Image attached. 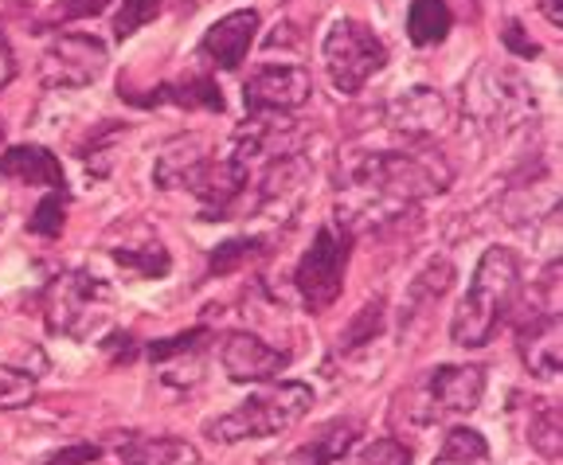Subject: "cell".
I'll use <instances>...</instances> for the list:
<instances>
[{"mask_svg":"<svg viewBox=\"0 0 563 465\" xmlns=\"http://www.w3.org/2000/svg\"><path fill=\"white\" fill-rule=\"evenodd\" d=\"M501 44H505V52L517 55V59H537V55H540V44H537V40H528V32H525V24H520V20H505V24H501Z\"/></svg>","mask_w":563,"mask_h":465,"instance_id":"obj_33","label":"cell"},{"mask_svg":"<svg viewBox=\"0 0 563 465\" xmlns=\"http://www.w3.org/2000/svg\"><path fill=\"white\" fill-rule=\"evenodd\" d=\"M407 396H411V403L399 399V411L407 407L415 427L439 422L446 414H470L485 396V368H477V364H442V368H431V376L419 387H411Z\"/></svg>","mask_w":563,"mask_h":465,"instance_id":"obj_8","label":"cell"},{"mask_svg":"<svg viewBox=\"0 0 563 465\" xmlns=\"http://www.w3.org/2000/svg\"><path fill=\"white\" fill-rule=\"evenodd\" d=\"M520 294V266L517 255L505 246H489L482 255L470 281L466 298L457 301L454 321H450V341L457 348H485L497 333V325L505 321Z\"/></svg>","mask_w":563,"mask_h":465,"instance_id":"obj_2","label":"cell"},{"mask_svg":"<svg viewBox=\"0 0 563 465\" xmlns=\"http://www.w3.org/2000/svg\"><path fill=\"white\" fill-rule=\"evenodd\" d=\"M450 165L431 150H356L341 165V192H349V215L341 228L391 220L399 211L450 188Z\"/></svg>","mask_w":563,"mask_h":465,"instance_id":"obj_1","label":"cell"},{"mask_svg":"<svg viewBox=\"0 0 563 465\" xmlns=\"http://www.w3.org/2000/svg\"><path fill=\"white\" fill-rule=\"evenodd\" d=\"M454 27V12L446 0H415L407 9V40L415 47H434L442 44Z\"/></svg>","mask_w":563,"mask_h":465,"instance_id":"obj_20","label":"cell"},{"mask_svg":"<svg viewBox=\"0 0 563 465\" xmlns=\"http://www.w3.org/2000/svg\"><path fill=\"white\" fill-rule=\"evenodd\" d=\"M384 118H387V130L404 133V137H411V141H427V137H434V133L446 130L450 106L439 90L411 87L384 106Z\"/></svg>","mask_w":563,"mask_h":465,"instance_id":"obj_12","label":"cell"},{"mask_svg":"<svg viewBox=\"0 0 563 465\" xmlns=\"http://www.w3.org/2000/svg\"><path fill=\"white\" fill-rule=\"evenodd\" d=\"M211 344V333L208 329H185V333L168 336V341H153L150 348H145V356H150L157 368H168V364H180V361H200L203 352H208Z\"/></svg>","mask_w":563,"mask_h":465,"instance_id":"obj_26","label":"cell"},{"mask_svg":"<svg viewBox=\"0 0 563 465\" xmlns=\"http://www.w3.org/2000/svg\"><path fill=\"white\" fill-rule=\"evenodd\" d=\"M122 465H200V450L185 439H168V434H130L118 446Z\"/></svg>","mask_w":563,"mask_h":465,"instance_id":"obj_18","label":"cell"},{"mask_svg":"<svg viewBox=\"0 0 563 465\" xmlns=\"http://www.w3.org/2000/svg\"><path fill=\"white\" fill-rule=\"evenodd\" d=\"M106 63H110V52H106V44L98 35L67 32V35H55L52 47L44 52L40 79L52 90H82L102 79Z\"/></svg>","mask_w":563,"mask_h":465,"instance_id":"obj_9","label":"cell"},{"mask_svg":"<svg viewBox=\"0 0 563 465\" xmlns=\"http://www.w3.org/2000/svg\"><path fill=\"white\" fill-rule=\"evenodd\" d=\"M0 176L16 185H44V188H67L63 185V165L44 145H12L0 153Z\"/></svg>","mask_w":563,"mask_h":465,"instance_id":"obj_17","label":"cell"},{"mask_svg":"<svg viewBox=\"0 0 563 465\" xmlns=\"http://www.w3.org/2000/svg\"><path fill=\"white\" fill-rule=\"evenodd\" d=\"M450 286H454V263H450V258H431V263L419 270V278H411V286H407V313L404 317L411 321L415 313H427V306L446 298Z\"/></svg>","mask_w":563,"mask_h":465,"instance_id":"obj_21","label":"cell"},{"mask_svg":"<svg viewBox=\"0 0 563 465\" xmlns=\"http://www.w3.org/2000/svg\"><path fill=\"white\" fill-rule=\"evenodd\" d=\"M321 59L341 95H361L372 75L387 67V47L364 20H336L325 32Z\"/></svg>","mask_w":563,"mask_h":465,"instance_id":"obj_6","label":"cell"},{"mask_svg":"<svg viewBox=\"0 0 563 465\" xmlns=\"http://www.w3.org/2000/svg\"><path fill=\"white\" fill-rule=\"evenodd\" d=\"M125 102L141 106V110H153V106L168 102L180 106V110H211V114H223V90L211 75H185L176 82H161L153 87V95H125Z\"/></svg>","mask_w":563,"mask_h":465,"instance_id":"obj_15","label":"cell"},{"mask_svg":"<svg viewBox=\"0 0 563 465\" xmlns=\"http://www.w3.org/2000/svg\"><path fill=\"white\" fill-rule=\"evenodd\" d=\"M12 79H16V52H12L9 35L0 32V90L9 87Z\"/></svg>","mask_w":563,"mask_h":465,"instance_id":"obj_35","label":"cell"},{"mask_svg":"<svg viewBox=\"0 0 563 465\" xmlns=\"http://www.w3.org/2000/svg\"><path fill=\"white\" fill-rule=\"evenodd\" d=\"M114 290L90 270H67L47 290V329L67 341H90L110 321Z\"/></svg>","mask_w":563,"mask_h":465,"instance_id":"obj_5","label":"cell"},{"mask_svg":"<svg viewBox=\"0 0 563 465\" xmlns=\"http://www.w3.org/2000/svg\"><path fill=\"white\" fill-rule=\"evenodd\" d=\"M63 223H67V192L55 188V192H47L44 200L35 203L32 220H27V231H32V235H44V239H59Z\"/></svg>","mask_w":563,"mask_h":465,"instance_id":"obj_30","label":"cell"},{"mask_svg":"<svg viewBox=\"0 0 563 465\" xmlns=\"http://www.w3.org/2000/svg\"><path fill=\"white\" fill-rule=\"evenodd\" d=\"M0 141H4V122H0Z\"/></svg>","mask_w":563,"mask_h":465,"instance_id":"obj_38","label":"cell"},{"mask_svg":"<svg viewBox=\"0 0 563 465\" xmlns=\"http://www.w3.org/2000/svg\"><path fill=\"white\" fill-rule=\"evenodd\" d=\"M106 9H110V0H55L44 16H35L32 32H52V27L75 24V20H90Z\"/></svg>","mask_w":563,"mask_h":465,"instance_id":"obj_28","label":"cell"},{"mask_svg":"<svg viewBox=\"0 0 563 465\" xmlns=\"http://www.w3.org/2000/svg\"><path fill=\"white\" fill-rule=\"evenodd\" d=\"M532 110H537L532 87H528L512 67L482 63V67L470 70L466 82H462V114L482 133L512 130V125H520L525 118H532Z\"/></svg>","mask_w":563,"mask_h":465,"instance_id":"obj_4","label":"cell"},{"mask_svg":"<svg viewBox=\"0 0 563 465\" xmlns=\"http://www.w3.org/2000/svg\"><path fill=\"white\" fill-rule=\"evenodd\" d=\"M255 32H258V12L239 9V12H231V16L216 20V24L203 32L200 55H208L220 70H239L246 52H251V44H255Z\"/></svg>","mask_w":563,"mask_h":465,"instance_id":"obj_14","label":"cell"},{"mask_svg":"<svg viewBox=\"0 0 563 465\" xmlns=\"http://www.w3.org/2000/svg\"><path fill=\"white\" fill-rule=\"evenodd\" d=\"M489 442L474 431V427H450L446 439H442L434 465H489Z\"/></svg>","mask_w":563,"mask_h":465,"instance_id":"obj_25","label":"cell"},{"mask_svg":"<svg viewBox=\"0 0 563 465\" xmlns=\"http://www.w3.org/2000/svg\"><path fill=\"white\" fill-rule=\"evenodd\" d=\"M560 4H563V0H540V12H544V16L552 20L555 27L563 24V9H560Z\"/></svg>","mask_w":563,"mask_h":465,"instance_id":"obj_37","label":"cell"},{"mask_svg":"<svg viewBox=\"0 0 563 465\" xmlns=\"http://www.w3.org/2000/svg\"><path fill=\"white\" fill-rule=\"evenodd\" d=\"M211 160L208 137H176L173 145H165V153L153 165V180L157 188H192V180L200 176V168Z\"/></svg>","mask_w":563,"mask_h":465,"instance_id":"obj_16","label":"cell"},{"mask_svg":"<svg viewBox=\"0 0 563 465\" xmlns=\"http://www.w3.org/2000/svg\"><path fill=\"white\" fill-rule=\"evenodd\" d=\"M384 325H387V301L384 298L364 301V306L356 309V317L344 325L341 344H336V348H341L344 356H352V352H364L368 344H376L379 336H384Z\"/></svg>","mask_w":563,"mask_h":465,"instance_id":"obj_23","label":"cell"},{"mask_svg":"<svg viewBox=\"0 0 563 465\" xmlns=\"http://www.w3.org/2000/svg\"><path fill=\"white\" fill-rule=\"evenodd\" d=\"M528 446L537 450L544 462H560V450H563L560 403H552V399H537L532 419H528Z\"/></svg>","mask_w":563,"mask_h":465,"instance_id":"obj_22","label":"cell"},{"mask_svg":"<svg viewBox=\"0 0 563 465\" xmlns=\"http://www.w3.org/2000/svg\"><path fill=\"white\" fill-rule=\"evenodd\" d=\"M309 95H313V79L306 67H294V63H263L243 82L246 114H290L309 102Z\"/></svg>","mask_w":563,"mask_h":465,"instance_id":"obj_10","label":"cell"},{"mask_svg":"<svg viewBox=\"0 0 563 465\" xmlns=\"http://www.w3.org/2000/svg\"><path fill=\"white\" fill-rule=\"evenodd\" d=\"M98 457H102V450H98L95 442H75V446L55 450V454H47L40 465H95Z\"/></svg>","mask_w":563,"mask_h":465,"instance_id":"obj_34","label":"cell"},{"mask_svg":"<svg viewBox=\"0 0 563 465\" xmlns=\"http://www.w3.org/2000/svg\"><path fill=\"white\" fill-rule=\"evenodd\" d=\"M110 255H114L118 266L133 270L137 278L145 281H157L173 270V255H168L165 243H125V246H110Z\"/></svg>","mask_w":563,"mask_h":465,"instance_id":"obj_24","label":"cell"},{"mask_svg":"<svg viewBox=\"0 0 563 465\" xmlns=\"http://www.w3.org/2000/svg\"><path fill=\"white\" fill-rule=\"evenodd\" d=\"M560 309H544V313H532L525 325L517 329V352L525 368L537 379H555L560 376Z\"/></svg>","mask_w":563,"mask_h":465,"instance_id":"obj_13","label":"cell"},{"mask_svg":"<svg viewBox=\"0 0 563 465\" xmlns=\"http://www.w3.org/2000/svg\"><path fill=\"white\" fill-rule=\"evenodd\" d=\"M161 9H165V0H122V9H118V16H114V35L118 40H130V35L141 32L150 20H157Z\"/></svg>","mask_w":563,"mask_h":465,"instance_id":"obj_31","label":"cell"},{"mask_svg":"<svg viewBox=\"0 0 563 465\" xmlns=\"http://www.w3.org/2000/svg\"><path fill=\"white\" fill-rule=\"evenodd\" d=\"M106 348H114V364H125V361H133V352H137V344H133V336H125V333H114L110 341H102Z\"/></svg>","mask_w":563,"mask_h":465,"instance_id":"obj_36","label":"cell"},{"mask_svg":"<svg viewBox=\"0 0 563 465\" xmlns=\"http://www.w3.org/2000/svg\"><path fill=\"white\" fill-rule=\"evenodd\" d=\"M313 407V387L309 384H271L266 391H255L251 399L203 422V434L211 442H243V439H274V434L290 431Z\"/></svg>","mask_w":563,"mask_h":465,"instance_id":"obj_3","label":"cell"},{"mask_svg":"<svg viewBox=\"0 0 563 465\" xmlns=\"http://www.w3.org/2000/svg\"><path fill=\"white\" fill-rule=\"evenodd\" d=\"M349 258H352V231L349 228H341L336 220L325 223V228H317L313 243H309L298 270H294V286H298L306 309L321 313V309H329L336 298H341Z\"/></svg>","mask_w":563,"mask_h":465,"instance_id":"obj_7","label":"cell"},{"mask_svg":"<svg viewBox=\"0 0 563 465\" xmlns=\"http://www.w3.org/2000/svg\"><path fill=\"white\" fill-rule=\"evenodd\" d=\"M216 348H220L223 372L235 384H266V379L290 368V352L274 348V344H266L255 333H228L216 341Z\"/></svg>","mask_w":563,"mask_h":465,"instance_id":"obj_11","label":"cell"},{"mask_svg":"<svg viewBox=\"0 0 563 465\" xmlns=\"http://www.w3.org/2000/svg\"><path fill=\"white\" fill-rule=\"evenodd\" d=\"M356 439H361V422L333 419L317 431V439H309L306 446L294 450V454L286 457V465H336L344 454H349Z\"/></svg>","mask_w":563,"mask_h":465,"instance_id":"obj_19","label":"cell"},{"mask_svg":"<svg viewBox=\"0 0 563 465\" xmlns=\"http://www.w3.org/2000/svg\"><path fill=\"white\" fill-rule=\"evenodd\" d=\"M12 4H27V0H12Z\"/></svg>","mask_w":563,"mask_h":465,"instance_id":"obj_39","label":"cell"},{"mask_svg":"<svg viewBox=\"0 0 563 465\" xmlns=\"http://www.w3.org/2000/svg\"><path fill=\"white\" fill-rule=\"evenodd\" d=\"M258 258H266V239H228L208 255V278H228V274L243 270Z\"/></svg>","mask_w":563,"mask_h":465,"instance_id":"obj_27","label":"cell"},{"mask_svg":"<svg viewBox=\"0 0 563 465\" xmlns=\"http://www.w3.org/2000/svg\"><path fill=\"white\" fill-rule=\"evenodd\" d=\"M356 465H415V450L399 439H379L361 450Z\"/></svg>","mask_w":563,"mask_h":465,"instance_id":"obj_32","label":"cell"},{"mask_svg":"<svg viewBox=\"0 0 563 465\" xmlns=\"http://www.w3.org/2000/svg\"><path fill=\"white\" fill-rule=\"evenodd\" d=\"M35 379H40V372L16 368V364H0V411H16V407L32 403Z\"/></svg>","mask_w":563,"mask_h":465,"instance_id":"obj_29","label":"cell"}]
</instances>
